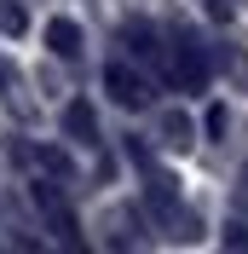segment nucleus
I'll return each instance as SVG.
<instances>
[{"instance_id": "obj_1", "label": "nucleus", "mask_w": 248, "mask_h": 254, "mask_svg": "<svg viewBox=\"0 0 248 254\" xmlns=\"http://www.w3.org/2000/svg\"><path fill=\"white\" fill-rule=\"evenodd\" d=\"M104 93L116 98L122 110H144V104H150V81H144L133 64H110L104 69Z\"/></svg>"}, {"instance_id": "obj_2", "label": "nucleus", "mask_w": 248, "mask_h": 254, "mask_svg": "<svg viewBox=\"0 0 248 254\" xmlns=\"http://www.w3.org/2000/svg\"><path fill=\"white\" fill-rule=\"evenodd\" d=\"M162 64H168L173 87H208V58H202V47H173V52H162Z\"/></svg>"}, {"instance_id": "obj_3", "label": "nucleus", "mask_w": 248, "mask_h": 254, "mask_svg": "<svg viewBox=\"0 0 248 254\" xmlns=\"http://www.w3.org/2000/svg\"><path fill=\"white\" fill-rule=\"evenodd\" d=\"M63 133L81 139V144H98V116H93L87 98H69V104H63Z\"/></svg>"}, {"instance_id": "obj_4", "label": "nucleus", "mask_w": 248, "mask_h": 254, "mask_svg": "<svg viewBox=\"0 0 248 254\" xmlns=\"http://www.w3.org/2000/svg\"><path fill=\"white\" fill-rule=\"evenodd\" d=\"M81 41H87V35H81V23H69V17H52L47 23V47L58 52V58H75Z\"/></svg>"}, {"instance_id": "obj_5", "label": "nucleus", "mask_w": 248, "mask_h": 254, "mask_svg": "<svg viewBox=\"0 0 248 254\" xmlns=\"http://www.w3.org/2000/svg\"><path fill=\"white\" fill-rule=\"evenodd\" d=\"M190 133H196V127H190V116H185V110H162V144L185 150V144H190Z\"/></svg>"}, {"instance_id": "obj_6", "label": "nucleus", "mask_w": 248, "mask_h": 254, "mask_svg": "<svg viewBox=\"0 0 248 254\" xmlns=\"http://www.w3.org/2000/svg\"><path fill=\"white\" fill-rule=\"evenodd\" d=\"M29 156H35V168H41L47 179H69V156H63V150H52V144H35Z\"/></svg>"}, {"instance_id": "obj_7", "label": "nucleus", "mask_w": 248, "mask_h": 254, "mask_svg": "<svg viewBox=\"0 0 248 254\" xmlns=\"http://www.w3.org/2000/svg\"><path fill=\"white\" fill-rule=\"evenodd\" d=\"M127 47L139 52V58H162V47H156V35L144 29V23H127Z\"/></svg>"}, {"instance_id": "obj_8", "label": "nucleus", "mask_w": 248, "mask_h": 254, "mask_svg": "<svg viewBox=\"0 0 248 254\" xmlns=\"http://www.w3.org/2000/svg\"><path fill=\"white\" fill-rule=\"evenodd\" d=\"M0 29H6V35H23V29H29V12H23L17 0H6V6H0Z\"/></svg>"}, {"instance_id": "obj_9", "label": "nucleus", "mask_w": 248, "mask_h": 254, "mask_svg": "<svg viewBox=\"0 0 248 254\" xmlns=\"http://www.w3.org/2000/svg\"><path fill=\"white\" fill-rule=\"evenodd\" d=\"M225 127H231V116H225V104H214L208 110V139H225Z\"/></svg>"}, {"instance_id": "obj_10", "label": "nucleus", "mask_w": 248, "mask_h": 254, "mask_svg": "<svg viewBox=\"0 0 248 254\" xmlns=\"http://www.w3.org/2000/svg\"><path fill=\"white\" fill-rule=\"evenodd\" d=\"M214 17H231V0H214Z\"/></svg>"}, {"instance_id": "obj_11", "label": "nucleus", "mask_w": 248, "mask_h": 254, "mask_svg": "<svg viewBox=\"0 0 248 254\" xmlns=\"http://www.w3.org/2000/svg\"><path fill=\"white\" fill-rule=\"evenodd\" d=\"M0 87H6V64H0Z\"/></svg>"}]
</instances>
